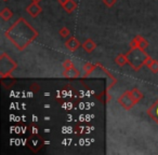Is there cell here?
I'll list each match as a JSON object with an SVG mask.
<instances>
[{
  "mask_svg": "<svg viewBox=\"0 0 158 155\" xmlns=\"http://www.w3.org/2000/svg\"><path fill=\"white\" fill-rule=\"evenodd\" d=\"M6 36L19 50H24L35 40L38 33L24 18H20L8 29Z\"/></svg>",
  "mask_w": 158,
  "mask_h": 155,
  "instance_id": "1",
  "label": "cell"
},
{
  "mask_svg": "<svg viewBox=\"0 0 158 155\" xmlns=\"http://www.w3.org/2000/svg\"><path fill=\"white\" fill-rule=\"evenodd\" d=\"M127 59H128V64H130L132 68L134 70H140L143 66L145 65L147 58H148V55L145 53L144 50L140 48H131L129 51V53H127Z\"/></svg>",
  "mask_w": 158,
  "mask_h": 155,
  "instance_id": "2",
  "label": "cell"
},
{
  "mask_svg": "<svg viewBox=\"0 0 158 155\" xmlns=\"http://www.w3.org/2000/svg\"><path fill=\"white\" fill-rule=\"evenodd\" d=\"M44 139L38 134H31V137L27 139L26 144L33 152H37L44 146Z\"/></svg>",
  "mask_w": 158,
  "mask_h": 155,
  "instance_id": "3",
  "label": "cell"
},
{
  "mask_svg": "<svg viewBox=\"0 0 158 155\" xmlns=\"http://www.w3.org/2000/svg\"><path fill=\"white\" fill-rule=\"evenodd\" d=\"M118 103H120L125 109L129 110V109H131V108L134 107V105L136 103V101L134 100V98L132 97L131 91H127V92H125L118 98Z\"/></svg>",
  "mask_w": 158,
  "mask_h": 155,
  "instance_id": "4",
  "label": "cell"
},
{
  "mask_svg": "<svg viewBox=\"0 0 158 155\" xmlns=\"http://www.w3.org/2000/svg\"><path fill=\"white\" fill-rule=\"evenodd\" d=\"M79 45H80V42H79L75 37H70L69 39H68L67 41L65 42V46L69 51H72V52L76 51L77 48H79Z\"/></svg>",
  "mask_w": 158,
  "mask_h": 155,
  "instance_id": "5",
  "label": "cell"
},
{
  "mask_svg": "<svg viewBox=\"0 0 158 155\" xmlns=\"http://www.w3.org/2000/svg\"><path fill=\"white\" fill-rule=\"evenodd\" d=\"M26 10L31 16H34V17L37 16L38 14L41 12V8H40V6L38 5V2H34V1L28 6V7H27Z\"/></svg>",
  "mask_w": 158,
  "mask_h": 155,
  "instance_id": "6",
  "label": "cell"
},
{
  "mask_svg": "<svg viewBox=\"0 0 158 155\" xmlns=\"http://www.w3.org/2000/svg\"><path fill=\"white\" fill-rule=\"evenodd\" d=\"M63 76H65V78H67V79H76V78L79 76V71L75 67L68 68V69L64 70Z\"/></svg>",
  "mask_w": 158,
  "mask_h": 155,
  "instance_id": "7",
  "label": "cell"
},
{
  "mask_svg": "<svg viewBox=\"0 0 158 155\" xmlns=\"http://www.w3.org/2000/svg\"><path fill=\"white\" fill-rule=\"evenodd\" d=\"M61 95L63 99H72L75 96V91L72 88V86H67L65 90L62 91Z\"/></svg>",
  "mask_w": 158,
  "mask_h": 155,
  "instance_id": "8",
  "label": "cell"
},
{
  "mask_svg": "<svg viewBox=\"0 0 158 155\" xmlns=\"http://www.w3.org/2000/svg\"><path fill=\"white\" fill-rule=\"evenodd\" d=\"M82 48H84V50L87 51L88 53H91L95 48H97V44H95V42L92 41L91 39H88V40H86V41L84 42V44H82Z\"/></svg>",
  "mask_w": 158,
  "mask_h": 155,
  "instance_id": "9",
  "label": "cell"
},
{
  "mask_svg": "<svg viewBox=\"0 0 158 155\" xmlns=\"http://www.w3.org/2000/svg\"><path fill=\"white\" fill-rule=\"evenodd\" d=\"M147 113H148L149 115H151L152 118H153L154 120L158 123V101L156 103H154V105L149 108V110H148Z\"/></svg>",
  "mask_w": 158,
  "mask_h": 155,
  "instance_id": "10",
  "label": "cell"
},
{
  "mask_svg": "<svg viewBox=\"0 0 158 155\" xmlns=\"http://www.w3.org/2000/svg\"><path fill=\"white\" fill-rule=\"evenodd\" d=\"M63 8L66 10V12H68V13H72V12L77 8V5H76V2H75L74 0H67V1L65 2V5L63 6Z\"/></svg>",
  "mask_w": 158,
  "mask_h": 155,
  "instance_id": "11",
  "label": "cell"
},
{
  "mask_svg": "<svg viewBox=\"0 0 158 155\" xmlns=\"http://www.w3.org/2000/svg\"><path fill=\"white\" fill-rule=\"evenodd\" d=\"M0 16H1V18H2L3 21H8V20H10V18H12L13 12H12L9 8H5V9L1 11V13H0Z\"/></svg>",
  "mask_w": 158,
  "mask_h": 155,
  "instance_id": "12",
  "label": "cell"
},
{
  "mask_svg": "<svg viewBox=\"0 0 158 155\" xmlns=\"http://www.w3.org/2000/svg\"><path fill=\"white\" fill-rule=\"evenodd\" d=\"M135 38H136V40H138L139 48L145 51V48H147V46H148V41H147V40H145L143 37H141V36H136Z\"/></svg>",
  "mask_w": 158,
  "mask_h": 155,
  "instance_id": "13",
  "label": "cell"
},
{
  "mask_svg": "<svg viewBox=\"0 0 158 155\" xmlns=\"http://www.w3.org/2000/svg\"><path fill=\"white\" fill-rule=\"evenodd\" d=\"M115 61H116V64L118 66H120V67H123V66H125L126 64L128 63V59H127V55H121L119 54L118 56L116 57V59H115Z\"/></svg>",
  "mask_w": 158,
  "mask_h": 155,
  "instance_id": "14",
  "label": "cell"
},
{
  "mask_svg": "<svg viewBox=\"0 0 158 155\" xmlns=\"http://www.w3.org/2000/svg\"><path fill=\"white\" fill-rule=\"evenodd\" d=\"M131 94H132V97H133L134 100H135L136 103H139V100H141V99L143 98V94L138 90V88H133V90L131 91Z\"/></svg>",
  "mask_w": 158,
  "mask_h": 155,
  "instance_id": "15",
  "label": "cell"
},
{
  "mask_svg": "<svg viewBox=\"0 0 158 155\" xmlns=\"http://www.w3.org/2000/svg\"><path fill=\"white\" fill-rule=\"evenodd\" d=\"M95 69V66L92 65V64L90 63H87L86 65L84 66V71H85V76H89V74L91 73V72L93 71V70Z\"/></svg>",
  "mask_w": 158,
  "mask_h": 155,
  "instance_id": "16",
  "label": "cell"
},
{
  "mask_svg": "<svg viewBox=\"0 0 158 155\" xmlns=\"http://www.w3.org/2000/svg\"><path fill=\"white\" fill-rule=\"evenodd\" d=\"M62 108L65 110H72L74 108V103H73L72 99H67V100L62 103Z\"/></svg>",
  "mask_w": 158,
  "mask_h": 155,
  "instance_id": "17",
  "label": "cell"
},
{
  "mask_svg": "<svg viewBox=\"0 0 158 155\" xmlns=\"http://www.w3.org/2000/svg\"><path fill=\"white\" fill-rule=\"evenodd\" d=\"M149 70H151L153 73H157L158 72V61L157 60H153V63L149 66Z\"/></svg>",
  "mask_w": 158,
  "mask_h": 155,
  "instance_id": "18",
  "label": "cell"
},
{
  "mask_svg": "<svg viewBox=\"0 0 158 155\" xmlns=\"http://www.w3.org/2000/svg\"><path fill=\"white\" fill-rule=\"evenodd\" d=\"M59 33H60V35H61L63 38H66V37H68V36H69V33H69V30H68V29L66 28V27H63V28L60 29Z\"/></svg>",
  "mask_w": 158,
  "mask_h": 155,
  "instance_id": "19",
  "label": "cell"
},
{
  "mask_svg": "<svg viewBox=\"0 0 158 155\" xmlns=\"http://www.w3.org/2000/svg\"><path fill=\"white\" fill-rule=\"evenodd\" d=\"M63 67H64V69H68V68H72V67H74V65H73L72 60H69V59H67V60H65V61H64V64H63Z\"/></svg>",
  "mask_w": 158,
  "mask_h": 155,
  "instance_id": "20",
  "label": "cell"
},
{
  "mask_svg": "<svg viewBox=\"0 0 158 155\" xmlns=\"http://www.w3.org/2000/svg\"><path fill=\"white\" fill-rule=\"evenodd\" d=\"M116 1H117V0H103V2L105 3V5L107 6L108 8L113 7V6L116 3Z\"/></svg>",
  "mask_w": 158,
  "mask_h": 155,
  "instance_id": "21",
  "label": "cell"
},
{
  "mask_svg": "<svg viewBox=\"0 0 158 155\" xmlns=\"http://www.w3.org/2000/svg\"><path fill=\"white\" fill-rule=\"evenodd\" d=\"M31 134H38V128H37V126H31Z\"/></svg>",
  "mask_w": 158,
  "mask_h": 155,
  "instance_id": "22",
  "label": "cell"
},
{
  "mask_svg": "<svg viewBox=\"0 0 158 155\" xmlns=\"http://www.w3.org/2000/svg\"><path fill=\"white\" fill-rule=\"evenodd\" d=\"M66 1H67V0H59V2H60V5L62 6V7H63L64 5H65V2Z\"/></svg>",
  "mask_w": 158,
  "mask_h": 155,
  "instance_id": "23",
  "label": "cell"
},
{
  "mask_svg": "<svg viewBox=\"0 0 158 155\" xmlns=\"http://www.w3.org/2000/svg\"><path fill=\"white\" fill-rule=\"evenodd\" d=\"M44 133H50V129H49V128L44 129Z\"/></svg>",
  "mask_w": 158,
  "mask_h": 155,
  "instance_id": "24",
  "label": "cell"
},
{
  "mask_svg": "<svg viewBox=\"0 0 158 155\" xmlns=\"http://www.w3.org/2000/svg\"><path fill=\"white\" fill-rule=\"evenodd\" d=\"M31 1H34V2H39V1H41V0H31Z\"/></svg>",
  "mask_w": 158,
  "mask_h": 155,
  "instance_id": "25",
  "label": "cell"
},
{
  "mask_svg": "<svg viewBox=\"0 0 158 155\" xmlns=\"http://www.w3.org/2000/svg\"><path fill=\"white\" fill-rule=\"evenodd\" d=\"M33 121H34V122H35V121H37V118H36V116H33Z\"/></svg>",
  "mask_w": 158,
  "mask_h": 155,
  "instance_id": "26",
  "label": "cell"
},
{
  "mask_svg": "<svg viewBox=\"0 0 158 155\" xmlns=\"http://www.w3.org/2000/svg\"><path fill=\"white\" fill-rule=\"evenodd\" d=\"M3 1H8V0H3Z\"/></svg>",
  "mask_w": 158,
  "mask_h": 155,
  "instance_id": "27",
  "label": "cell"
}]
</instances>
